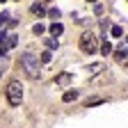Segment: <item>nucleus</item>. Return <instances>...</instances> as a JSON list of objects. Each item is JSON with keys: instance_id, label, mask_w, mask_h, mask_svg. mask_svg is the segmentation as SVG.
<instances>
[{"instance_id": "obj_1", "label": "nucleus", "mask_w": 128, "mask_h": 128, "mask_svg": "<svg viewBox=\"0 0 128 128\" xmlns=\"http://www.w3.org/2000/svg\"><path fill=\"white\" fill-rule=\"evenodd\" d=\"M21 69L30 76V78H39L41 76V60L37 57V55H32V53H25V55H21Z\"/></svg>"}, {"instance_id": "obj_2", "label": "nucleus", "mask_w": 128, "mask_h": 128, "mask_svg": "<svg viewBox=\"0 0 128 128\" xmlns=\"http://www.w3.org/2000/svg\"><path fill=\"white\" fill-rule=\"evenodd\" d=\"M7 101H9V105H18L23 101V85L18 80H12L7 85Z\"/></svg>"}, {"instance_id": "obj_3", "label": "nucleus", "mask_w": 128, "mask_h": 128, "mask_svg": "<svg viewBox=\"0 0 128 128\" xmlns=\"http://www.w3.org/2000/svg\"><path fill=\"white\" fill-rule=\"evenodd\" d=\"M96 48H98V41H96V37L92 34V32H85L82 37H80V50L87 53V55H94Z\"/></svg>"}, {"instance_id": "obj_4", "label": "nucleus", "mask_w": 128, "mask_h": 128, "mask_svg": "<svg viewBox=\"0 0 128 128\" xmlns=\"http://www.w3.org/2000/svg\"><path fill=\"white\" fill-rule=\"evenodd\" d=\"M55 82H57V85H69V82H71V73H60V76L55 78Z\"/></svg>"}, {"instance_id": "obj_5", "label": "nucleus", "mask_w": 128, "mask_h": 128, "mask_svg": "<svg viewBox=\"0 0 128 128\" xmlns=\"http://www.w3.org/2000/svg\"><path fill=\"white\" fill-rule=\"evenodd\" d=\"M62 32H64V25H62V23H53V25H50V34H53V37H60Z\"/></svg>"}, {"instance_id": "obj_6", "label": "nucleus", "mask_w": 128, "mask_h": 128, "mask_svg": "<svg viewBox=\"0 0 128 128\" xmlns=\"http://www.w3.org/2000/svg\"><path fill=\"white\" fill-rule=\"evenodd\" d=\"M30 12L34 14V16H44V14H46L44 5H39V2H34V5H32V7H30Z\"/></svg>"}, {"instance_id": "obj_7", "label": "nucleus", "mask_w": 128, "mask_h": 128, "mask_svg": "<svg viewBox=\"0 0 128 128\" xmlns=\"http://www.w3.org/2000/svg\"><path fill=\"white\" fill-rule=\"evenodd\" d=\"M114 57L119 60V62H124V60H128V48L124 46V48H119V50L114 53Z\"/></svg>"}, {"instance_id": "obj_8", "label": "nucleus", "mask_w": 128, "mask_h": 128, "mask_svg": "<svg viewBox=\"0 0 128 128\" xmlns=\"http://www.w3.org/2000/svg\"><path fill=\"white\" fill-rule=\"evenodd\" d=\"M76 98H78V92H73V89L66 92V94L62 96V101H64V103H71V101H76Z\"/></svg>"}, {"instance_id": "obj_9", "label": "nucleus", "mask_w": 128, "mask_h": 128, "mask_svg": "<svg viewBox=\"0 0 128 128\" xmlns=\"http://www.w3.org/2000/svg\"><path fill=\"white\" fill-rule=\"evenodd\" d=\"M39 60H41V64H48V62L53 60V50H44V53L39 55Z\"/></svg>"}, {"instance_id": "obj_10", "label": "nucleus", "mask_w": 128, "mask_h": 128, "mask_svg": "<svg viewBox=\"0 0 128 128\" xmlns=\"http://www.w3.org/2000/svg\"><path fill=\"white\" fill-rule=\"evenodd\" d=\"M101 53H103V55H110V53H112V44H110V41H103V44H101Z\"/></svg>"}, {"instance_id": "obj_11", "label": "nucleus", "mask_w": 128, "mask_h": 128, "mask_svg": "<svg viewBox=\"0 0 128 128\" xmlns=\"http://www.w3.org/2000/svg\"><path fill=\"white\" fill-rule=\"evenodd\" d=\"M57 39H46V48H48V50H57Z\"/></svg>"}, {"instance_id": "obj_12", "label": "nucleus", "mask_w": 128, "mask_h": 128, "mask_svg": "<svg viewBox=\"0 0 128 128\" xmlns=\"http://www.w3.org/2000/svg\"><path fill=\"white\" fill-rule=\"evenodd\" d=\"M98 71H103V64H92V66H89V73L92 76H96Z\"/></svg>"}, {"instance_id": "obj_13", "label": "nucleus", "mask_w": 128, "mask_h": 128, "mask_svg": "<svg viewBox=\"0 0 128 128\" xmlns=\"http://www.w3.org/2000/svg\"><path fill=\"white\" fill-rule=\"evenodd\" d=\"M121 34H124V30L119 25H112V37H121Z\"/></svg>"}, {"instance_id": "obj_14", "label": "nucleus", "mask_w": 128, "mask_h": 128, "mask_svg": "<svg viewBox=\"0 0 128 128\" xmlns=\"http://www.w3.org/2000/svg\"><path fill=\"white\" fill-rule=\"evenodd\" d=\"M44 30H46V28H44L41 23H37L34 28H32V32H34V34H44Z\"/></svg>"}, {"instance_id": "obj_15", "label": "nucleus", "mask_w": 128, "mask_h": 128, "mask_svg": "<svg viewBox=\"0 0 128 128\" xmlns=\"http://www.w3.org/2000/svg\"><path fill=\"white\" fill-rule=\"evenodd\" d=\"M98 103H103V98H89V101H85L87 108H89V105H98Z\"/></svg>"}, {"instance_id": "obj_16", "label": "nucleus", "mask_w": 128, "mask_h": 128, "mask_svg": "<svg viewBox=\"0 0 128 128\" xmlns=\"http://www.w3.org/2000/svg\"><path fill=\"white\" fill-rule=\"evenodd\" d=\"M5 23H9V14H0V28H2Z\"/></svg>"}, {"instance_id": "obj_17", "label": "nucleus", "mask_w": 128, "mask_h": 128, "mask_svg": "<svg viewBox=\"0 0 128 128\" xmlns=\"http://www.w3.org/2000/svg\"><path fill=\"white\" fill-rule=\"evenodd\" d=\"M48 16H50V18H60V9H50Z\"/></svg>"}, {"instance_id": "obj_18", "label": "nucleus", "mask_w": 128, "mask_h": 128, "mask_svg": "<svg viewBox=\"0 0 128 128\" xmlns=\"http://www.w3.org/2000/svg\"><path fill=\"white\" fill-rule=\"evenodd\" d=\"M87 2H96V0H87Z\"/></svg>"}, {"instance_id": "obj_19", "label": "nucleus", "mask_w": 128, "mask_h": 128, "mask_svg": "<svg viewBox=\"0 0 128 128\" xmlns=\"http://www.w3.org/2000/svg\"><path fill=\"white\" fill-rule=\"evenodd\" d=\"M0 2H7V0H0Z\"/></svg>"}]
</instances>
